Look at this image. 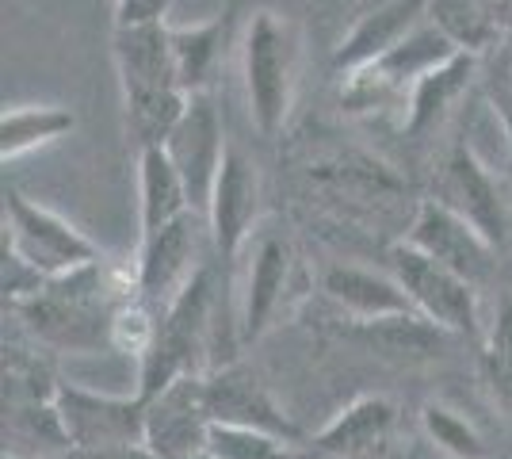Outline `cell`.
Here are the masks:
<instances>
[{
    "instance_id": "1",
    "label": "cell",
    "mask_w": 512,
    "mask_h": 459,
    "mask_svg": "<svg viewBox=\"0 0 512 459\" xmlns=\"http://www.w3.org/2000/svg\"><path fill=\"white\" fill-rule=\"evenodd\" d=\"M245 100L253 127L264 138H276L287 127L295 104V77H299V31L287 16L260 8L245 31Z\"/></svg>"
},
{
    "instance_id": "2",
    "label": "cell",
    "mask_w": 512,
    "mask_h": 459,
    "mask_svg": "<svg viewBox=\"0 0 512 459\" xmlns=\"http://www.w3.org/2000/svg\"><path fill=\"white\" fill-rule=\"evenodd\" d=\"M211 314H214V276L203 264L188 284L176 291L157 322V337H153L150 352L138 360L142 375H138V398H153L157 391H165L172 379L188 372H203L199 356L207 349L211 337Z\"/></svg>"
},
{
    "instance_id": "3",
    "label": "cell",
    "mask_w": 512,
    "mask_h": 459,
    "mask_svg": "<svg viewBox=\"0 0 512 459\" xmlns=\"http://www.w3.org/2000/svg\"><path fill=\"white\" fill-rule=\"evenodd\" d=\"M455 54H459V46L425 16L398 46H390L375 62L344 73L341 104L348 111H379L394 108V104L406 108L409 88L417 85L428 69L444 66Z\"/></svg>"
},
{
    "instance_id": "4",
    "label": "cell",
    "mask_w": 512,
    "mask_h": 459,
    "mask_svg": "<svg viewBox=\"0 0 512 459\" xmlns=\"http://www.w3.org/2000/svg\"><path fill=\"white\" fill-rule=\"evenodd\" d=\"M390 268H394L398 284L406 287L417 314H425L428 322H436L448 333H459V337L478 333V295L467 276L451 272L448 264L421 253L409 241L390 249Z\"/></svg>"
},
{
    "instance_id": "5",
    "label": "cell",
    "mask_w": 512,
    "mask_h": 459,
    "mask_svg": "<svg viewBox=\"0 0 512 459\" xmlns=\"http://www.w3.org/2000/svg\"><path fill=\"white\" fill-rule=\"evenodd\" d=\"M4 241H12L46 276H62L104 257L77 226L39 207L35 199L20 196L16 188H4Z\"/></svg>"
},
{
    "instance_id": "6",
    "label": "cell",
    "mask_w": 512,
    "mask_h": 459,
    "mask_svg": "<svg viewBox=\"0 0 512 459\" xmlns=\"http://www.w3.org/2000/svg\"><path fill=\"white\" fill-rule=\"evenodd\" d=\"M54 402H58V417L69 437V452L146 444V402L138 394L111 398V394L85 391L77 383H58Z\"/></svg>"
},
{
    "instance_id": "7",
    "label": "cell",
    "mask_w": 512,
    "mask_h": 459,
    "mask_svg": "<svg viewBox=\"0 0 512 459\" xmlns=\"http://www.w3.org/2000/svg\"><path fill=\"white\" fill-rule=\"evenodd\" d=\"M146 402V448L157 459H188L211 448L214 417L207 410V372L172 379Z\"/></svg>"
},
{
    "instance_id": "8",
    "label": "cell",
    "mask_w": 512,
    "mask_h": 459,
    "mask_svg": "<svg viewBox=\"0 0 512 459\" xmlns=\"http://www.w3.org/2000/svg\"><path fill=\"white\" fill-rule=\"evenodd\" d=\"M406 241L428 257H436L440 264H448L451 272L467 276L474 287L490 280L493 261H497V245L444 199H425L417 207Z\"/></svg>"
},
{
    "instance_id": "9",
    "label": "cell",
    "mask_w": 512,
    "mask_h": 459,
    "mask_svg": "<svg viewBox=\"0 0 512 459\" xmlns=\"http://www.w3.org/2000/svg\"><path fill=\"white\" fill-rule=\"evenodd\" d=\"M203 215H180L176 222L161 226L142 238L138 249V295L153 306H165L176 299V291L192 280L195 272L203 268L199 264V234H203Z\"/></svg>"
},
{
    "instance_id": "10",
    "label": "cell",
    "mask_w": 512,
    "mask_h": 459,
    "mask_svg": "<svg viewBox=\"0 0 512 459\" xmlns=\"http://www.w3.org/2000/svg\"><path fill=\"white\" fill-rule=\"evenodd\" d=\"M256 215H260V173L249 153L230 142L207 203V230L222 261H234L241 245L253 238Z\"/></svg>"
},
{
    "instance_id": "11",
    "label": "cell",
    "mask_w": 512,
    "mask_h": 459,
    "mask_svg": "<svg viewBox=\"0 0 512 459\" xmlns=\"http://www.w3.org/2000/svg\"><path fill=\"white\" fill-rule=\"evenodd\" d=\"M226 134H222V119L214 104L195 92L188 100V111L184 119L176 123V131L169 134L165 150H169L172 165L180 169L184 184H188V196H192V207L207 219V203H211L214 180H218V169H222V157H226Z\"/></svg>"
},
{
    "instance_id": "12",
    "label": "cell",
    "mask_w": 512,
    "mask_h": 459,
    "mask_svg": "<svg viewBox=\"0 0 512 459\" xmlns=\"http://www.w3.org/2000/svg\"><path fill=\"white\" fill-rule=\"evenodd\" d=\"M207 410L214 425H237V429H260V433H276V437L299 440L302 429L276 406V398L268 387L241 364H226L207 372Z\"/></svg>"
},
{
    "instance_id": "13",
    "label": "cell",
    "mask_w": 512,
    "mask_h": 459,
    "mask_svg": "<svg viewBox=\"0 0 512 459\" xmlns=\"http://www.w3.org/2000/svg\"><path fill=\"white\" fill-rule=\"evenodd\" d=\"M111 58L123 96L138 92H161V88H184L176 73V54H172V27L161 23H130L111 31Z\"/></svg>"
},
{
    "instance_id": "14",
    "label": "cell",
    "mask_w": 512,
    "mask_h": 459,
    "mask_svg": "<svg viewBox=\"0 0 512 459\" xmlns=\"http://www.w3.org/2000/svg\"><path fill=\"white\" fill-rule=\"evenodd\" d=\"M436 199H444L448 207H455L463 219H470L493 245L505 241L509 230V211H505V199L493 184L490 169L482 165V157L470 150L467 142H459L444 161V173H440V192Z\"/></svg>"
},
{
    "instance_id": "15",
    "label": "cell",
    "mask_w": 512,
    "mask_h": 459,
    "mask_svg": "<svg viewBox=\"0 0 512 459\" xmlns=\"http://www.w3.org/2000/svg\"><path fill=\"white\" fill-rule=\"evenodd\" d=\"M428 16V0H371L360 8L356 23L348 27L337 54H333V69L337 73H352V69L375 62L390 46H398L409 31Z\"/></svg>"
},
{
    "instance_id": "16",
    "label": "cell",
    "mask_w": 512,
    "mask_h": 459,
    "mask_svg": "<svg viewBox=\"0 0 512 459\" xmlns=\"http://www.w3.org/2000/svg\"><path fill=\"white\" fill-rule=\"evenodd\" d=\"M478 73H482V58L467 54V50H459L444 66L428 69L425 77L409 88L406 115H402L406 138H425V134L436 131L455 111V104L467 96V88L474 85Z\"/></svg>"
},
{
    "instance_id": "17",
    "label": "cell",
    "mask_w": 512,
    "mask_h": 459,
    "mask_svg": "<svg viewBox=\"0 0 512 459\" xmlns=\"http://www.w3.org/2000/svg\"><path fill=\"white\" fill-rule=\"evenodd\" d=\"M398 410L383 394H363L356 402H348L341 414L333 417L318 437L310 440L314 452L344 459H371L386 448V440L394 433Z\"/></svg>"
},
{
    "instance_id": "18",
    "label": "cell",
    "mask_w": 512,
    "mask_h": 459,
    "mask_svg": "<svg viewBox=\"0 0 512 459\" xmlns=\"http://www.w3.org/2000/svg\"><path fill=\"white\" fill-rule=\"evenodd\" d=\"M291 241L279 234H260L253 245V264L245 280V299H241V337L256 341L268 322L276 318V306L291 280Z\"/></svg>"
},
{
    "instance_id": "19",
    "label": "cell",
    "mask_w": 512,
    "mask_h": 459,
    "mask_svg": "<svg viewBox=\"0 0 512 459\" xmlns=\"http://www.w3.org/2000/svg\"><path fill=\"white\" fill-rule=\"evenodd\" d=\"M321 291L329 295V303H337L352 322H371V318H390V314H409L406 287L398 284V276H379L356 264H333L321 280Z\"/></svg>"
},
{
    "instance_id": "20",
    "label": "cell",
    "mask_w": 512,
    "mask_h": 459,
    "mask_svg": "<svg viewBox=\"0 0 512 459\" xmlns=\"http://www.w3.org/2000/svg\"><path fill=\"white\" fill-rule=\"evenodd\" d=\"M138 215H142V238L195 211L188 184L172 165L165 146H142L138 150ZM199 215V211H195Z\"/></svg>"
},
{
    "instance_id": "21",
    "label": "cell",
    "mask_w": 512,
    "mask_h": 459,
    "mask_svg": "<svg viewBox=\"0 0 512 459\" xmlns=\"http://www.w3.org/2000/svg\"><path fill=\"white\" fill-rule=\"evenodd\" d=\"M348 337L363 341L367 349L390 360H428L444 349L448 329L428 322L425 314L409 310V314H390V318H371V322H352Z\"/></svg>"
},
{
    "instance_id": "22",
    "label": "cell",
    "mask_w": 512,
    "mask_h": 459,
    "mask_svg": "<svg viewBox=\"0 0 512 459\" xmlns=\"http://www.w3.org/2000/svg\"><path fill=\"white\" fill-rule=\"evenodd\" d=\"M230 16L234 4L226 12H218L207 23H192V27H172V54H176V73L184 92H203L211 85L214 69L222 62V46L230 35Z\"/></svg>"
},
{
    "instance_id": "23",
    "label": "cell",
    "mask_w": 512,
    "mask_h": 459,
    "mask_svg": "<svg viewBox=\"0 0 512 459\" xmlns=\"http://www.w3.org/2000/svg\"><path fill=\"white\" fill-rule=\"evenodd\" d=\"M77 127V115L62 104H31V108H8L0 119V157L4 165L23 153L50 146Z\"/></svg>"
},
{
    "instance_id": "24",
    "label": "cell",
    "mask_w": 512,
    "mask_h": 459,
    "mask_svg": "<svg viewBox=\"0 0 512 459\" xmlns=\"http://www.w3.org/2000/svg\"><path fill=\"white\" fill-rule=\"evenodd\" d=\"M428 20L436 23L451 43L467 54L486 58L509 31L493 20V12L482 0H428Z\"/></svg>"
},
{
    "instance_id": "25",
    "label": "cell",
    "mask_w": 512,
    "mask_h": 459,
    "mask_svg": "<svg viewBox=\"0 0 512 459\" xmlns=\"http://www.w3.org/2000/svg\"><path fill=\"white\" fill-rule=\"evenodd\" d=\"M192 92L184 88H161V92H138V96H123L127 104V131L134 146H165L176 123L184 119Z\"/></svg>"
},
{
    "instance_id": "26",
    "label": "cell",
    "mask_w": 512,
    "mask_h": 459,
    "mask_svg": "<svg viewBox=\"0 0 512 459\" xmlns=\"http://www.w3.org/2000/svg\"><path fill=\"white\" fill-rule=\"evenodd\" d=\"M211 452L222 459H318V452L302 448L299 440L237 425H211Z\"/></svg>"
},
{
    "instance_id": "27",
    "label": "cell",
    "mask_w": 512,
    "mask_h": 459,
    "mask_svg": "<svg viewBox=\"0 0 512 459\" xmlns=\"http://www.w3.org/2000/svg\"><path fill=\"white\" fill-rule=\"evenodd\" d=\"M482 372L490 383L493 402L512 414V299L493 318L490 333H486V345H482Z\"/></svg>"
},
{
    "instance_id": "28",
    "label": "cell",
    "mask_w": 512,
    "mask_h": 459,
    "mask_svg": "<svg viewBox=\"0 0 512 459\" xmlns=\"http://www.w3.org/2000/svg\"><path fill=\"white\" fill-rule=\"evenodd\" d=\"M421 425H425L428 437L436 440V448H444L448 456H455V459H490V448H486L482 433L470 425L467 417H459L455 410L440 406V402H428L425 410H421Z\"/></svg>"
},
{
    "instance_id": "29",
    "label": "cell",
    "mask_w": 512,
    "mask_h": 459,
    "mask_svg": "<svg viewBox=\"0 0 512 459\" xmlns=\"http://www.w3.org/2000/svg\"><path fill=\"white\" fill-rule=\"evenodd\" d=\"M478 81H482L486 104H490L493 115L501 119L505 146H509V180H512V35H505V39L482 58Z\"/></svg>"
},
{
    "instance_id": "30",
    "label": "cell",
    "mask_w": 512,
    "mask_h": 459,
    "mask_svg": "<svg viewBox=\"0 0 512 459\" xmlns=\"http://www.w3.org/2000/svg\"><path fill=\"white\" fill-rule=\"evenodd\" d=\"M153 337H157V322H153L150 306H146L142 295L115 306V314H111V349L142 360L150 352Z\"/></svg>"
},
{
    "instance_id": "31",
    "label": "cell",
    "mask_w": 512,
    "mask_h": 459,
    "mask_svg": "<svg viewBox=\"0 0 512 459\" xmlns=\"http://www.w3.org/2000/svg\"><path fill=\"white\" fill-rule=\"evenodd\" d=\"M172 0H115V23L130 27V23H161L169 16Z\"/></svg>"
},
{
    "instance_id": "32",
    "label": "cell",
    "mask_w": 512,
    "mask_h": 459,
    "mask_svg": "<svg viewBox=\"0 0 512 459\" xmlns=\"http://www.w3.org/2000/svg\"><path fill=\"white\" fill-rule=\"evenodd\" d=\"M69 459H157L146 444H123V448H100V452H69Z\"/></svg>"
},
{
    "instance_id": "33",
    "label": "cell",
    "mask_w": 512,
    "mask_h": 459,
    "mask_svg": "<svg viewBox=\"0 0 512 459\" xmlns=\"http://www.w3.org/2000/svg\"><path fill=\"white\" fill-rule=\"evenodd\" d=\"M188 459H222V456H214L211 448H203V452H195V456H188Z\"/></svg>"
},
{
    "instance_id": "34",
    "label": "cell",
    "mask_w": 512,
    "mask_h": 459,
    "mask_svg": "<svg viewBox=\"0 0 512 459\" xmlns=\"http://www.w3.org/2000/svg\"><path fill=\"white\" fill-rule=\"evenodd\" d=\"M4 459H27V456H8V452H4Z\"/></svg>"
}]
</instances>
